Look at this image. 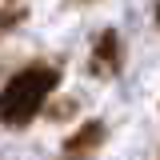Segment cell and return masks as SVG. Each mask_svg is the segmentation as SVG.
<instances>
[{"label": "cell", "mask_w": 160, "mask_h": 160, "mask_svg": "<svg viewBox=\"0 0 160 160\" xmlns=\"http://www.w3.org/2000/svg\"><path fill=\"white\" fill-rule=\"evenodd\" d=\"M120 64H124V52H120V36L108 28V32H100V40H96V48H92V72L96 76H116L120 72Z\"/></svg>", "instance_id": "7a4b0ae2"}, {"label": "cell", "mask_w": 160, "mask_h": 160, "mask_svg": "<svg viewBox=\"0 0 160 160\" xmlns=\"http://www.w3.org/2000/svg\"><path fill=\"white\" fill-rule=\"evenodd\" d=\"M60 84L56 64H32L0 88V124L8 128H24L28 120L44 108V100L52 96V88Z\"/></svg>", "instance_id": "6da1fadb"}, {"label": "cell", "mask_w": 160, "mask_h": 160, "mask_svg": "<svg viewBox=\"0 0 160 160\" xmlns=\"http://www.w3.org/2000/svg\"><path fill=\"white\" fill-rule=\"evenodd\" d=\"M100 140H104V124H100V120H88L76 136L64 140V156L68 160H84L92 148H100Z\"/></svg>", "instance_id": "3957f363"}, {"label": "cell", "mask_w": 160, "mask_h": 160, "mask_svg": "<svg viewBox=\"0 0 160 160\" xmlns=\"http://www.w3.org/2000/svg\"><path fill=\"white\" fill-rule=\"evenodd\" d=\"M156 20H160V8H156Z\"/></svg>", "instance_id": "277c9868"}]
</instances>
